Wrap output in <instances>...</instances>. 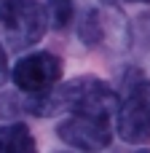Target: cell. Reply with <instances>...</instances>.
<instances>
[{"mask_svg":"<svg viewBox=\"0 0 150 153\" xmlns=\"http://www.w3.org/2000/svg\"><path fill=\"white\" fill-rule=\"evenodd\" d=\"M115 129L123 143L140 145L150 140V81L132 67L123 75L115 108Z\"/></svg>","mask_w":150,"mask_h":153,"instance_id":"2","label":"cell"},{"mask_svg":"<svg viewBox=\"0 0 150 153\" xmlns=\"http://www.w3.org/2000/svg\"><path fill=\"white\" fill-rule=\"evenodd\" d=\"M64 73V62L51 54V51H32V54H24L13 70H11V81L19 91H24L27 97H35V94H46L51 91L59 78Z\"/></svg>","mask_w":150,"mask_h":153,"instance_id":"4","label":"cell"},{"mask_svg":"<svg viewBox=\"0 0 150 153\" xmlns=\"http://www.w3.org/2000/svg\"><path fill=\"white\" fill-rule=\"evenodd\" d=\"M115 108H118V91H113L107 81L94 75L72 78L62 86H54L46 94H35L24 100V110L40 118L70 113V116H91V118L110 121V116H115Z\"/></svg>","mask_w":150,"mask_h":153,"instance_id":"1","label":"cell"},{"mask_svg":"<svg viewBox=\"0 0 150 153\" xmlns=\"http://www.w3.org/2000/svg\"><path fill=\"white\" fill-rule=\"evenodd\" d=\"M48 30L46 5L38 0H0V38L8 48L24 51Z\"/></svg>","mask_w":150,"mask_h":153,"instance_id":"3","label":"cell"},{"mask_svg":"<svg viewBox=\"0 0 150 153\" xmlns=\"http://www.w3.org/2000/svg\"><path fill=\"white\" fill-rule=\"evenodd\" d=\"M56 134L62 143L72 145L75 151L83 153H99L110 148L113 143V129L110 121L105 118H91V116H70L56 126Z\"/></svg>","mask_w":150,"mask_h":153,"instance_id":"5","label":"cell"},{"mask_svg":"<svg viewBox=\"0 0 150 153\" xmlns=\"http://www.w3.org/2000/svg\"><path fill=\"white\" fill-rule=\"evenodd\" d=\"M137 153H150V151H137Z\"/></svg>","mask_w":150,"mask_h":153,"instance_id":"11","label":"cell"},{"mask_svg":"<svg viewBox=\"0 0 150 153\" xmlns=\"http://www.w3.org/2000/svg\"><path fill=\"white\" fill-rule=\"evenodd\" d=\"M8 75H11V70H8V56H5V48H3V43H0V86L8 81Z\"/></svg>","mask_w":150,"mask_h":153,"instance_id":"9","label":"cell"},{"mask_svg":"<svg viewBox=\"0 0 150 153\" xmlns=\"http://www.w3.org/2000/svg\"><path fill=\"white\" fill-rule=\"evenodd\" d=\"M0 153H38V143L27 124L0 126Z\"/></svg>","mask_w":150,"mask_h":153,"instance_id":"7","label":"cell"},{"mask_svg":"<svg viewBox=\"0 0 150 153\" xmlns=\"http://www.w3.org/2000/svg\"><path fill=\"white\" fill-rule=\"evenodd\" d=\"M107 5H121V3H150V0H102Z\"/></svg>","mask_w":150,"mask_h":153,"instance_id":"10","label":"cell"},{"mask_svg":"<svg viewBox=\"0 0 150 153\" xmlns=\"http://www.w3.org/2000/svg\"><path fill=\"white\" fill-rule=\"evenodd\" d=\"M110 16H105L102 11L91 8L81 16L78 22V38L89 46V48H97V46H105L110 40Z\"/></svg>","mask_w":150,"mask_h":153,"instance_id":"6","label":"cell"},{"mask_svg":"<svg viewBox=\"0 0 150 153\" xmlns=\"http://www.w3.org/2000/svg\"><path fill=\"white\" fill-rule=\"evenodd\" d=\"M46 13H48V24L56 27V30H62L72 19V5H70V0H51L46 5Z\"/></svg>","mask_w":150,"mask_h":153,"instance_id":"8","label":"cell"}]
</instances>
